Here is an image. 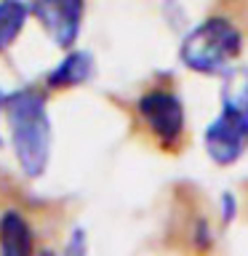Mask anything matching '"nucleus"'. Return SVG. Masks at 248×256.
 Returning a JSON list of instances; mask_svg holds the SVG:
<instances>
[{"label":"nucleus","mask_w":248,"mask_h":256,"mask_svg":"<svg viewBox=\"0 0 248 256\" xmlns=\"http://www.w3.org/2000/svg\"><path fill=\"white\" fill-rule=\"evenodd\" d=\"M3 118L8 126L11 150L16 163H19V171L27 179L43 176L48 160H51V142H54L46 91L24 86L6 94Z\"/></svg>","instance_id":"obj_1"},{"label":"nucleus","mask_w":248,"mask_h":256,"mask_svg":"<svg viewBox=\"0 0 248 256\" xmlns=\"http://www.w3.org/2000/svg\"><path fill=\"white\" fill-rule=\"evenodd\" d=\"M243 30L227 16H208L184 35L179 59L198 75H224L243 54Z\"/></svg>","instance_id":"obj_2"},{"label":"nucleus","mask_w":248,"mask_h":256,"mask_svg":"<svg viewBox=\"0 0 248 256\" xmlns=\"http://www.w3.org/2000/svg\"><path fill=\"white\" fill-rule=\"evenodd\" d=\"M134 128L160 152H182L187 144V112L168 86H152L134 102Z\"/></svg>","instance_id":"obj_3"},{"label":"nucleus","mask_w":248,"mask_h":256,"mask_svg":"<svg viewBox=\"0 0 248 256\" xmlns=\"http://www.w3.org/2000/svg\"><path fill=\"white\" fill-rule=\"evenodd\" d=\"M206 155L216 166H232L248 150V110L222 102V110L203 134Z\"/></svg>","instance_id":"obj_4"},{"label":"nucleus","mask_w":248,"mask_h":256,"mask_svg":"<svg viewBox=\"0 0 248 256\" xmlns=\"http://www.w3.org/2000/svg\"><path fill=\"white\" fill-rule=\"evenodd\" d=\"M83 0H35L32 16L43 24L46 32L59 48H72L83 27Z\"/></svg>","instance_id":"obj_5"},{"label":"nucleus","mask_w":248,"mask_h":256,"mask_svg":"<svg viewBox=\"0 0 248 256\" xmlns=\"http://www.w3.org/2000/svg\"><path fill=\"white\" fill-rule=\"evenodd\" d=\"M35 227L16 206L0 208V256H35Z\"/></svg>","instance_id":"obj_6"},{"label":"nucleus","mask_w":248,"mask_h":256,"mask_svg":"<svg viewBox=\"0 0 248 256\" xmlns=\"http://www.w3.org/2000/svg\"><path fill=\"white\" fill-rule=\"evenodd\" d=\"M96 62L88 51H70L56 67L46 75V91H67L83 86L94 78Z\"/></svg>","instance_id":"obj_7"},{"label":"nucleus","mask_w":248,"mask_h":256,"mask_svg":"<svg viewBox=\"0 0 248 256\" xmlns=\"http://www.w3.org/2000/svg\"><path fill=\"white\" fill-rule=\"evenodd\" d=\"M32 16V3L24 0H0V54L8 51L22 35L24 24Z\"/></svg>","instance_id":"obj_8"},{"label":"nucleus","mask_w":248,"mask_h":256,"mask_svg":"<svg viewBox=\"0 0 248 256\" xmlns=\"http://www.w3.org/2000/svg\"><path fill=\"white\" fill-rule=\"evenodd\" d=\"M64 256H88V238L86 232L75 227L72 230V235L67 240V251H64Z\"/></svg>","instance_id":"obj_9"},{"label":"nucleus","mask_w":248,"mask_h":256,"mask_svg":"<svg viewBox=\"0 0 248 256\" xmlns=\"http://www.w3.org/2000/svg\"><path fill=\"white\" fill-rule=\"evenodd\" d=\"M235 198L230 195V192H224L222 195V224H230L232 219H235Z\"/></svg>","instance_id":"obj_10"},{"label":"nucleus","mask_w":248,"mask_h":256,"mask_svg":"<svg viewBox=\"0 0 248 256\" xmlns=\"http://www.w3.org/2000/svg\"><path fill=\"white\" fill-rule=\"evenodd\" d=\"M35 256H56V254H54V248H40Z\"/></svg>","instance_id":"obj_11"},{"label":"nucleus","mask_w":248,"mask_h":256,"mask_svg":"<svg viewBox=\"0 0 248 256\" xmlns=\"http://www.w3.org/2000/svg\"><path fill=\"white\" fill-rule=\"evenodd\" d=\"M3 104H6V94L0 91V112H3Z\"/></svg>","instance_id":"obj_12"},{"label":"nucleus","mask_w":248,"mask_h":256,"mask_svg":"<svg viewBox=\"0 0 248 256\" xmlns=\"http://www.w3.org/2000/svg\"><path fill=\"white\" fill-rule=\"evenodd\" d=\"M246 16H248V14H246Z\"/></svg>","instance_id":"obj_13"}]
</instances>
